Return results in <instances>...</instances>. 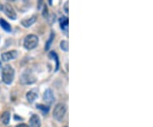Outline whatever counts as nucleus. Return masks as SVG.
<instances>
[{
	"label": "nucleus",
	"instance_id": "obj_7",
	"mask_svg": "<svg viewBox=\"0 0 153 127\" xmlns=\"http://www.w3.org/2000/svg\"><path fill=\"white\" fill-rule=\"evenodd\" d=\"M30 126L31 127H40L41 126V120L40 118L37 114H33L30 119Z\"/></svg>",
	"mask_w": 153,
	"mask_h": 127
},
{
	"label": "nucleus",
	"instance_id": "obj_10",
	"mask_svg": "<svg viewBox=\"0 0 153 127\" xmlns=\"http://www.w3.org/2000/svg\"><path fill=\"white\" fill-rule=\"evenodd\" d=\"M60 24L61 29L67 33L68 32V24H69V20L67 17H61L60 20Z\"/></svg>",
	"mask_w": 153,
	"mask_h": 127
},
{
	"label": "nucleus",
	"instance_id": "obj_6",
	"mask_svg": "<svg viewBox=\"0 0 153 127\" xmlns=\"http://www.w3.org/2000/svg\"><path fill=\"white\" fill-rule=\"evenodd\" d=\"M44 102H46L47 103H52V102H54V101H55V96H54L53 91H52L50 89H48V90H46L44 91Z\"/></svg>",
	"mask_w": 153,
	"mask_h": 127
},
{
	"label": "nucleus",
	"instance_id": "obj_15",
	"mask_svg": "<svg viewBox=\"0 0 153 127\" xmlns=\"http://www.w3.org/2000/svg\"><path fill=\"white\" fill-rule=\"evenodd\" d=\"M60 48H61V50H62L67 52V51H68V42L66 41V40H62V41L60 42Z\"/></svg>",
	"mask_w": 153,
	"mask_h": 127
},
{
	"label": "nucleus",
	"instance_id": "obj_2",
	"mask_svg": "<svg viewBox=\"0 0 153 127\" xmlns=\"http://www.w3.org/2000/svg\"><path fill=\"white\" fill-rule=\"evenodd\" d=\"M38 44V38L34 34H30L24 40V47L27 50H33Z\"/></svg>",
	"mask_w": 153,
	"mask_h": 127
},
{
	"label": "nucleus",
	"instance_id": "obj_21",
	"mask_svg": "<svg viewBox=\"0 0 153 127\" xmlns=\"http://www.w3.org/2000/svg\"><path fill=\"white\" fill-rule=\"evenodd\" d=\"M1 66H2V63H1V61H0V69H1Z\"/></svg>",
	"mask_w": 153,
	"mask_h": 127
},
{
	"label": "nucleus",
	"instance_id": "obj_5",
	"mask_svg": "<svg viewBox=\"0 0 153 127\" xmlns=\"http://www.w3.org/2000/svg\"><path fill=\"white\" fill-rule=\"evenodd\" d=\"M17 56H18V53L16 50H10V51H7V52L3 53L1 55V58L4 61H9L16 59Z\"/></svg>",
	"mask_w": 153,
	"mask_h": 127
},
{
	"label": "nucleus",
	"instance_id": "obj_12",
	"mask_svg": "<svg viewBox=\"0 0 153 127\" xmlns=\"http://www.w3.org/2000/svg\"><path fill=\"white\" fill-rule=\"evenodd\" d=\"M38 98V94L36 93V92H34V91H28L27 94V99L29 102H33L35 100Z\"/></svg>",
	"mask_w": 153,
	"mask_h": 127
},
{
	"label": "nucleus",
	"instance_id": "obj_1",
	"mask_svg": "<svg viewBox=\"0 0 153 127\" xmlns=\"http://www.w3.org/2000/svg\"><path fill=\"white\" fill-rule=\"evenodd\" d=\"M15 77V70L10 65H5L2 70V80L6 84L12 83Z\"/></svg>",
	"mask_w": 153,
	"mask_h": 127
},
{
	"label": "nucleus",
	"instance_id": "obj_16",
	"mask_svg": "<svg viewBox=\"0 0 153 127\" xmlns=\"http://www.w3.org/2000/svg\"><path fill=\"white\" fill-rule=\"evenodd\" d=\"M38 108L40 109L41 111H43L44 114H48V112L49 111V107L48 106H44V105H38Z\"/></svg>",
	"mask_w": 153,
	"mask_h": 127
},
{
	"label": "nucleus",
	"instance_id": "obj_13",
	"mask_svg": "<svg viewBox=\"0 0 153 127\" xmlns=\"http://www.w3.org/2000/svg\"><path fill=\"white\" fill-rule=\"evenodd\" d=\"M10 112H4L1 115V121L3 122L4 125H8L10 123Z\"/></svg>",
	"mask_w": 153,
	"mask_h": 127
},
{
	"label": "nucleus",
	"instance_id": "obj_17",
	"mask_svg": "<svg viewBox=\"0 0 153 127\" xmlns=\"http://www.w3.org/2000/svg\"><path fill=\"white\" fill-rule=\"evenodd\" d=\"M53 39H54V33H51V36H50V38L48 40V42L46 43V47H45V50H49V47H50V45H51V43H52V41H53Z\"/></svg>",
	"mask_w": 153,
	"mask_h": 127
},
{
	"label": "nucleus",
	"instance_id": "obj_4",
	"mask_svg": "<svg viewBox=\"0 0 153 127\" xmlns=\"http://www.w3.org/2000/svg\"><path fill=\"white\" fill-rule=\"evenodd\" d=\"M3 10L4 12V14L10 19H11V20H16V12L15 11V10L13 9V7L11 5H10V4H5L4 6H3Z\"/></svg>",
	"mask_w": 153,
	"mask_h": 127
},
{
	"label": "nucleus",
	"instance_id": "obj_9",
	"mask_svg": "<svg viewBox=\"0 0 153 127\" xmlns=\"http://www.w3.org/2000/svg\"><path fill=\"white\" fill-rule=\"evenodd\" d=\"M36 21H37V16H33L32 17H30L29 19H25V20L22 21V25L23 27H25V28H29V27H31Z\"/></svg>",
	"mask_w": 153,
	"mask_h": 127
},
{
	"label": "nucleus",
	"instance_id": "obj_18",
	"mask_svg": "<svg viewBox=\"0 0 153 127\" xmlns=\"http://www.w3.org/2000/svg\"><path fill=\"white\" fill-rule=\"evenodd\" d=\"M64 10L66 11V13L67 14L68 13V2H66L65 5H64Z\"/></svg>",
	"mask_w": 153,
	"mask_h": 127
},
{
	"label": "nucleus",
	"instance_id": "obj_20",
	"mask_svg": "<svg viewBox=\"0 0 153 127\" xmlns=\"http://www.w3.org/2000/svg\"><path fill=\"white\" fill-rule=\"evenodd\" d=\"M48 1H49V5H52V4H53V0H48Z\"/></svg>",
	"mask_w": 153,
	"mask_h": 127
},
{
	"label": "nucleus",
	"instance_id": "obj_19",
	"mask_svg": "<svg viewBox=\"0 0 153 127\" xmlns=\"http://www.w3.org/2000/svg\"><path fill=\"white\" fill-rule=\"evenodd\" d=\"M16 127H29V126H28L27 124H20V125L16 126Z\"/></svg>",
	"mask_w": 153,
	"mask_h": 127
},
{
	"label": "nucleus",
	"instance_id": "obj_8",
	"mask_svg": "<svg viewBox=\"0 0 153 127\" xmlns=\"http://www.w3.org/2000/svg\"><path fill=\"white\" fill-rule=\"evenodd\" d=\"M36 81V78L31 74L24 73L22 76V82L23 84H32Z\"/></svg>",
	"mask_w": 153,
	"mask_h": 127
},
{
	"label": "nucleus",
	"instance_id": "obj_11",
	"mask_svg": "<svg viewBox=\"0 0 153 127\" xmlns=\"http://www.w3.org/2000/svg\"><path fill=\"white\" fill-rule=\"evenodd\" d=\"M0 26H1V28H3L5 32H7V33H10L11 32L10 25L6 22L4 19H2V18L0 19Z\"/></svg>",
	"mask_w": 153,
	"mask_h": 127
},
{
	"label": "nucleus",
	"instance_id": "obj_14",
	"mask_svg": "<svg viewBox=\"0 0 153 127\" xmlns=\"http://www.w3.org/2000/svg\"><path fill=\"white\" fill-rule=\"evenodd\" d=\"M49 57L50 58H54V60L55 61V64H56V66H55V71H57L59 69V59H58V55H57V54L55 53V51H51L49 53Z\"/></svg>",
	"mask_w": 153,
	"mask_h": 127
},
{
	"label": "nucleus",
	"instance_id": "obj_3",
	"mask_svg": "<svg viewBox=\"0 0 153 127\" xmlns=\"http://www.w3.org/2000/svg\"><path fill=\"white\" fill-rule=\"evenodd\" d=\"M66 106L64 105L63 103H59V104L56 105L55 109H54V113H53L54 118L58 121H61L62 119L65 116V114H66Z\"/></svg>",
	"mask_w": 153,
	"mask_h": 127
},
{
	"label": "nucleus",
	"instance_id": "obj_22",
	"mask_svg": "<svg viewBox=\"0 0 153 127\" xmlns=\"http://www.w3.org/2000/svg\"><path fill=\"white\" fill-rule=\"evenodd\" d=\"M65 127H67V126H65Z\"/></svg>",
	"mask_w": 153,
	"mask_h": 127
}]
</instances>
